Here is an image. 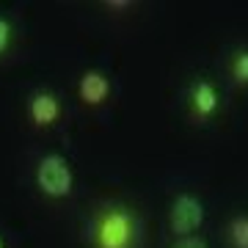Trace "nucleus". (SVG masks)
I'll list each match as a JSON object with an SVG mask.
<instances>
[{
    "instance_id": "1",
    "label": "nucleus",
    "mask_w": 248,
    "mask_h": 248,
    "mask_svg": "<svg viewBox=\"0 0 248 248\" xmlns=\"http://www.w3.org/2000/svg\"><path fill=\"white\" fill-rule=\"evenodd\" d=\"M86 248H143V218L124 199L97 202L83 223Z\"/></svg>"
},
{
    "instance_id": "2",
    "label": "nucleus",
    "mask_w": 248,
    "mask_h": 248,
    "mask_svg": "<svg viewBox=\"0 0 248 248\" xmlns=\"http://www.w3.org/2000/svg\"><path fill=\"white\" fill-rule=\"evenodd\" d=\"M226 83L210 69H196L182 86V110L193 127H213L226 113Z\"/></svg>"
},
{
    "instance_id": "3",
    "label": "nucleus",
    "mask_w": 248,
    "mask_h": 248,
    "mask_svg": "<svg viewBox=\"0 0 248 248\" xmlns=\"http://www.w3.org/2000/svg\"><path fill=\"white\" fill-rule=\"evenodd\" d=\"M207 215H210V207L196 187H177L166 204V229L171 240L202 234Z\"/></svg>"
},
{
    "instance_id": "4",
    "label": "nucleus",
    "mask_w": 248,
    "mask_h": 248,
    "mask_svg": "<svg viewBox=\"0 0 248 248\" xmlns=\"http://www.w3.org/2000/svg\"><path fill=\"white\" fill-rule=\"evenodd\" d=\"M75 166L63 152H45L39 155L33 166V185L36 190L50 199V202H63L75 193Z\"/></svg>"
},
{
    "instance_id": "5",
    "label": "nucleus",
    "mask_w": 248,
    "mask_h": 248,
    "mask_svg": "<svg viewBox=\"0 0 248 248\" xmlns=\"http://www.w3.org/2000/svg\"><path fill=\"white\" fill-rule=\"evenodd\" d=\"M25 116H28V124L36 127V130H53L66 116L63 97L55 89H50V86H39V89L28 91Z\"/></svg>"
},
{
    "instance_id": "6",
    "label": "nucleus",
    "mask_w": 248,
    "mask_h": 248,
    "mask_svg": "<svg viewBox=\"0 0 248 248\" xmlns=\"http://www.w3.org/2000/svg\"><path fill=\"white\" fill-rule=\"evenodd\" d=\"M75 89H78V99L86 108H102L113 97V78L110 72L99 69V66H89L80 72Z\"/></svg>"
},
{
    "instance_id": "7",
    "label": "nucleus",
    "mask_w": 248,
    "mask_h": 248,
    "mask_svg": "<svg viewBox=\"0 0 248 248\" xmlns=\"http://www.w3.org/2000/svg\"><path fill=\"white\" fill-rule=\"evenodd\" d=\"M223 83L226 89L248 91V42H232L223 50Z\"/></svg>"
},
{
    "instance_id": "8",
    "label": "nucleus",
    "mask_w": 248,
    "mask_h": 248,
    "mask_svg": "<svg viewBox=\"0 0 248 248\" xmlns=\"http://www.w3.org/2000/svg\"><path fill=\"white\" fill-rule=\"evenodd\" d=\"M223 248H248V210H234L221 226Z\"/></svg>"
},
{
    "instance_id": "9",
    "label": "nucleus",
    "mask_w": 248,
    "mask_h": 248,
    "mask_svg": "<svg viewBox=\"0 0 248 248\" xmlns=\"http://www.w3.org/2000/svg\"><path fill=\"white\" fill-rule=\"evenodd\" d=\"M14 45H17V25L6 11H0V61L9 58Z\"/></svg>"
},
{
    "instance_id": "10",
    "label": "nucleus",
    "mask_w": 248,
    "mask_h": 248,
    "mask_svg": "<svg viewBox=\"0 0 248 248\" xmlns=\"http://www.w3.org/2000/svg\"><path fill=\"white\" fill-rule=\"evenodd\" d=\"M169 248H210V243H207V237H204V234H193V237L171 240Z\"/></svg>"
},
{
    "instance_id": "11",
    "label": "nucleus",
    "mask_w": 248,
    "mask_h": 248,
    "mask_svg": "<svg viewBox=\"0 0 248 248\" xmlns=\"http://www.w3.org/2000/svg\"><path fill=\"white\" fill-rule=\"evenodd\" d=\"M102 9H113V14H122V11H133L135 3H130V0H122V3H102Z\"/></svg>"
},
{
    "instance_id": "12",
    "label": "nucleus",
    "mask_w": 248,
    "mask_h": 248,
    "mask_svg": "<svg viewBox=\"0 0 248 248\" xmlns=\"http://www.w3.org/2000/svg\"><path fill=\"white\" fill-rule=\"evenodd\" d=\"M0 248H9V243H6V234L0 232Z\"/></svg>"
}]
</instances>
